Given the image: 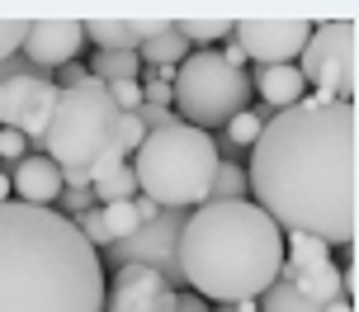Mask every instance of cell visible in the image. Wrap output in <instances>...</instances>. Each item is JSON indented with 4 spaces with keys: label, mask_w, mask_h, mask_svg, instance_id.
<instances>
[{
    "label": "cell",
    "mask_w": 359,
    "mask_h": 312,
    "mask_svg": "<svg viewBox=\"0 0 359 312\" xmlns=\"http://www.w3.org/2000/svg\"><path fill=\"white\" fill-rule=\"evenodd\" d=\"M355 137L350 100H317L279 109L251 147V203L279 232H307L326 246L355 241Z\"/></svg>",
    "instance_id": "obj_1"
},
{
    "label": "cell",
    "mask_w": 359,
    "mask_h": 312,
    "mask_svg": "<svg viewBox=\"0 0 359 312\" xmlns=\"http://www.w3.org/2000/svg\"><path fill=\"white\" fill-rule=\"evenodd\" d=\"M104 260L57 208L0 203V312H104Z\"/></svg>",
    "instance_id": "obj_2"
},
{
    "label": "cell",
    "mask_w": 359,
    "mask_h": 312,
    "mask_svg": "<svg viewBox=\"0 0 359 312\" xmlns=\"http://www.w3.org/2000/svg\"><path fill=\"white\" fill-rule=\"evenodd\" d=\"M180 279L194 298H213V308H232L260 298L284 270V232L246 203H198L180 227L175 246Z\"/></svg>",
    "instance_id": "obj_3"
},
{
    "label": "cell",
    "mask_w": 359,
    "mask_h": 312,
    "mask_svg": "<svg viewBox=\"0 0 359 312\" xmlns=\"http://www.w3.org/2000/svg\"><path fill=\"white\" fill-rule=\"evenodd\" d=\"M217 142L213 133H198L189 123H170L161 133H147V142L133 151V175H137V194L156 203V208H198L208 203L217 175Z\"/></svg>",
    "instance_id": "obj_4"
},
{
    "label": "cell",
    "mask_w": 359,
    "mask_h": 312,
    "mask_svg": "<svg viewBox=\"0 0 359 312\" xmlns=\"http://www.w3.org/2000/svg\"><path fill=\"white\" fill-rule=\"evenodd\" d=\"M114 128H118V109L109 100L104 81L90 76V86L81 90H57L53 118L38 147L57 170H90L100 151L114 147Z\"/></svg>",
    "instance_id": "obj_5"
},
{
    "label": "cell",
    "mask_w": 359,
    "mask_h": 312,
    "mask_svg": "<svg viewBox=\"0 0 359 312\" xmlns=\"http://www.w3.org/2000/svg\"><path fill=\"white\" fill-rule=\"evenodd\" d=\"M175 114L180 123L208 133V128H227L241 109H251V72L227 67L213 48H194L175 67Z\"/></svg>",
    "instance_id": "obj_6"
},
{
    "label": "cell",
    "mask_w": 359,
    "mask_h": 312,
    "mask_svg": "<svg viewBox=\"0 0 359 312\" xmlns=\"http://www.w3.org/2000/svg\"><path fill=\"white\" fill-rule=\"evenodd\" d=\"M298 72L317 100H350L355 104V24L350 19L312 24L307 48L298 53Z\"/></svg>",
    "instance_id": "obj_7"
},
{
    "label": "cell",
    "mask_w": 359,
    "mask_h": 312,
    "mask_svg": "<svg viewBox=\"0 0 359 312\" xmlns=\"http://www.w3.org/2000/svg\"><path fill=\"white\" fill-rule=\"evenodd\" d=\"M184 218H189V213H180V208H161L156 222H142L128 241H114L109 256L118 260V265H147V270H156V275L165 279V289H175L180 284L175 246H180V227H184Z\"/></svg>",
    "instance_id": "obj_8"
},
{
    "label": "cell",
    "mask_w": 359,
    "mask_h": 312,
    "mask_svg": "<svg viewBox=\"0 0 359 312\" xmlns=\"http://www.w3.org/2000/svg\"><path fill=\"white\" fill-rule=\"evenodd\" d=\"M53 104H57V81H48V76L24 72L0 81V128L24 133V142H34V147L48 133Z\"/></svg>",
    "instance_id": "obj_9"
},
{
    "label": "cell",
    "mask_w": 359,
    "mask_h": 312,
    "mask_svg": "<svg viewBox=\"0 0 359 312\" xmlns=\"http://www.w3.org/2000/svg\"><path fill=\"white\" fill-rule=\"evenodd\" d=\"M307 34H312L307 19H236L232 24L236 48L246 53V62H260V67H298Z\"/></svg>",
    "instance_id": "obj_10"
},
{
    "label": "cell",
    "mask_w": 359,
    "mask_h": 312,
    "mask_svg": "<svg viewBox=\"0 0 359 312\" xmlns=\"http://www.w3.org/2000/svg\"><path fill=\"white\" fill-rule=\"evenodd\" d=\"M81 48H86V34H81L76 19H38V24H29V34L19 43V57H24L34 72H48V67L76 62Z\"/></svg>",
    "instance_id": "obj_11"
},
{
    "label": "cell",
    "mask_w": 359,
    "mask_h": 312,
    "mask_svg": "<svg viewBox=\"0 0 359 312\" xmlns=\"http://www.w3.org/2000/svg\"><path fill=\"white\" fill-rule=\"evenodd\" d=\"M165 294V279L147 265H118L114 284H104V312H151Z\"/></svg>",
    "instance_id": "obj_12"
},
{
    "label": "cell",
    "mask_w": 359,
    "mask_h": 312,
    "mask_svg": "<svg viewBox=\"0 0 359 312\" xmlns=\"http://www.w3.org/2000/svg\"><path fill=\"white\" fill-rule=\"evenodd\" d=\"M57 194H62V170H57L43 151L24 156L10 175V199L15 203H29V208H53Z\"/></svg>",
    "instance_id": "obj_13"
},
{
    "label": "cell",
    "mask_w": 359,
    "mask_h": 312,
    "mask_svg": "<svg viewBox=\"0 0 359 312\" xmlns=\"http://www.w3.org/2000/svg\"><path fill=\"white\" fill-rule=\"evenodd\" d=\"M165 19H86L81 34L95 43V53H137L151 34H161Z\"/></svg>",
    "instance_id": "obj_14"
},
{
    "label": "cell",
    "mask_w": 359,
    "mask_h": 312,
    "mask_svg": "<svg viewBox=\"0 0 359 312\" xmlns=\"http://www.w3.org/2000/svg\"><path fill=\"white\" fill-rule=\"evenodd\" d=\"M255 95H260V104L269 114H279V109H293V104L307 100V81L298 67H260L255 72Z\"/></svg>",
    "instance_id": "obj_15"
},
{
    "label": "cell",
    "mask_w": 359,
    "mask_h": 312,
    "mask_svg": "<svg viewBox=\"0 0 359 312\" xmlns=\"http://www.w3.org/2000/svg\"><path fill=\"white\" fill-rule=\"evenodd\" d=\"M189 53H194V48L184 43V34L175 29V19H165L161 34H151L142 48H137V62H142V72H151V67H180Z\"/></svg>",
    "instance_id": "obj_16"
},
{
    "label": "cell",
    "mask_w": 359,
    "mask_h": 312,
    "mask_svg": "<svg viewBox=\"0 0 359 312\" xmlns=\"http://www.w3.org/2000/svg\"><path fill=\"white\" fill-rule=\"evenodd\" d=\"M213 203H246L251 199V184H246V165L236 161H217V175H213V189H208Z\"/></svg>",
    "instance_id": "obj_17"
},
{
    "label": "cell",
    "mask_w": 359,
    "mask_h": 312,
    "mask_svg": "<svg viewBox=\"0 0 359 312\" xmlns=\"http://www.w3.org/2000/svg\"><path fill=\"white\" fill-rule=\"evenodd\" d=\"M269 118H274L269 109H241L232 123L222 128V142H227L232 151H251V147H255V137H260V128H265Z\"/></svg>",
    "instance_id": "obj_18"
},
{
    "label": "cell",
    "mask_w": 359,
    "mask_h": 312,
    "mask_svg": "<svg viewBox=\"0 0 359 312\" xmlns=\"http://www.w3.org/2000/svg\"><path fill=\"white\" fill-rule=\"evenodd\" d=\"M90 76H100V81H142V62L137 53H95V62L86 67Z\"/></svg>",
    "instance_id": "obj_19"
},
{
    "label": "cell",
    "mask_w": 359,
    "mask_h": 312,
    "mask_svg": "<svg viewBox=\"0 0 359 312\" xmlns=\"http://www.w3.org/2000/svg\"><path fill=\"white\" fill-rule=\"evenodd\" d=\"M312 265H331V246L307 232H288V260L284 270H312Z\"/></svg>",
    "instance_id": "obj_20"
},
{
    "label": "cell",
    "mask_w": 359,
    "mask_h": 312,
    "mask_svg": "<svg viewBox=\"0 0 359 312\" xmlns=\"http://www.w3.org/2000/svg\"><path fill=\"white\" fill-rule=\"evenodd\" d=\"M255 308H260V312H322L317 303H307V298L298 294V289H293L284 275H279V279L265 289V294L255 298Z\"/></svg>",
    "instance_id": "obj_21"
},
{
    "label": "cell",
    "mask_w": 359,
    "mask_h": 312,
    "mask_svg": "<svg viewBox=\"0 0 359 312\" xmlns=\"http://www.w3.org/2000/svg\"><path fill=\"white\" fill-rule=\"evenodd\" d=\"M90 194L100 199V208H104V203H133V199H137V175H133V165L104 175L100 184H90Z\"/></svg>",
    "instance_id": "obj_22"
},
{
    "label": "cell",
    "mask_w": 359,
    "mask_h": 312,
    "mask_svg": "<svg viewBox=\"0 0 359 312\" xmlns=\"http://www.w3.org/2000/svg\"><path fill=\"white\" fill-rule=\"evenodd\" d=\"M175 29L184 34V43L189 48H213V43H222V38L232 34V19H175Z\"/></svg>",
    "instance_id": "obj_23"
},
{
    "label": "cell",
    "mask_w": 359,
    "mask_h": 312,
    "mask_svg": "<svg viewBox=\"0 0 359 312\" xmlns=\"http://www.w3.org/2000/svg\"><path fill=\"white\" fill-rule=\"evenodd\" d=\"M100 218H104V227H109V237H114V241H128L137 227H142L137 213H133V203H104Z\"/></svg>",
    "instance_id": "obj_24"
},
{
    "label": "cell",
    "mask_w": 359,
    "mask_h": 312,
    "mask_svg": "<svg viewBox=\"0 0 359 312\" xmlns=\"http://www.w3.org/2000/svg\"><path fill=\"white\" fill-rule=\"evenodd\" d=\"M147 142V128L137 114H118V128H114V147L123 151V156H133V151Z\"/></svg>",
    "instance_id": "obj_25"
},
{
    "label": "cell",
    "mask_w": 359,
    "mask_h": 312,
    "mask_svg": "<svg viewBox=\"0 0 359 312\" xmlns=\"http://www.w3.org/2000/svg\"><path fill=\"white\" fill-rule=\"evenodd\" d=\"M123 165H128V156H123V151H118V147H104L100 156H95V161H90V170H86V175H90V184H100L104 175L123 170Z\"/></svg>",
    "instance_id": "obj_26"
},
{
    "label": "cell",
    "mask_w": 359,
    "mask_h": 312,
    "mask_svg": "<svg viewBox=\"0 0 359 312\" xmlns=\"http://www.w3.org/2000/svg\"><path fill=\"white\" fill-rule=\"evenodd\" d=\"M151 312H208V303L194 294H175V289H165L161 298H156V308Z\"/></svg>",
    "instance_id": "obj_27"
},
{
    "label": "cell",
    "mask_w": 359,
    "mask_h": 312,
    "mask_svg": "<svg viewBox=\"0 0 359 312\" xmlns=\"http://www.w3.org/2000/svg\"><path fill=\"white\" fill-rule=\"evenodd\" d=\"M86 208H95V194H90V189H62V194H57V213H62V218H81Z\"/></svg>",
    "instance_id": "obj_28"
},
{
    "label": "cell",
    "mask_w": 359,
    "mask_h": 312,
    "mask_svg": "<svg viewBox=\"0 0 359 312\" xmlns=\"http://www.w3.org/2000/svg\"><path fill=\"white\" fill-rule=\"evenodd\" d=\"M24 34H29V24H24V19H0V62L19 53Z\"/></svg>",
    "instance_id": "obj_29"
},
{
    "label": "cell",
    "mask_w": 359,
    "mask_h": 312,
    "mask_svg": "<svg viewBox=\"0 0 359 312\" xmlns=\"http://www.w3.org/2000/svg\"><path fill=\"white\" fill-rule=\"evenodd\" d=\"M142 104H156V109H170V104H175V90H170L165 81H151V76H142Z\"/></svg>",
    "instance_id": "obj_30"
},
{
    "label": "cell",
    "mask_w": 359,
    "mask_h": 312,
    "mask_svg": "<svg viewBox=\"0 0 359 312\" xmlns=\"http://www.w3.org/2000/svg\"><path fill=\"white\" fill-rule=\"evenodd\" d=\"M137 118H142L147 133H161V128H170V123H180L175 109H156V104H142V109H137Z\"/></svg>",
    "instance_id": "obj_31"
},
{
    "label": "cell",
    "mask_w": 359,
    "mask_h": 312,
    "mask_svg": "<svg viewBox=\"0 0 359 312\" xmlns=\"http://www.w3.org/2000/svg\"><path fill=\"white\" fill-rule=\"evenodd\" d=\"M24 147H29V142H24V133H15V128H0V161H24Z\"/></svg>",
    "instance_id": "obj_32"
},
{
    "label": "cell",
    "mask_w": 359,
    "mask_h": 312,
    "mask_svg": "<svg viewBox=\"0 0 359 312\" xmlns=\"http://www.w3.org/2000/svg\"><path fill=\"white\" fill-rule=\"evenodd\" d=\"M133 213H137V222H156V218H161V208L147 199V194H137V199H133Z\"/></svg>",
    "instance_id": "obj_33"
},
{
    "label": "cell",
    "mask_w": 359,
    "mask_h": 312,
    "mask_svg": "<svg viewBox=\"0 0 359 312\" xmlns=\"http://www.w3.org/2000/svg\"><path fill=\"white\" fill-rule=\"evenodd\" d=\"M322 312H355V303H345V298H336V303H326Z\"/></svg>",
    "instance_id": "obj_34"
},
{
    "label": "cell",
    "mask_w": 359,
    "mask_h": 312,
    "mask_svg": "<svg viewBox=\"0 0 359 312\" xmlns=\"http://www.w3.org/2000/svg\"><path fill=\"white\" fill-rule=\"evenodd\" d=\"M0 203H10V175L0 170Z\"/></svg>",
    "instance_id": "obj_35"
}]
</instances>
